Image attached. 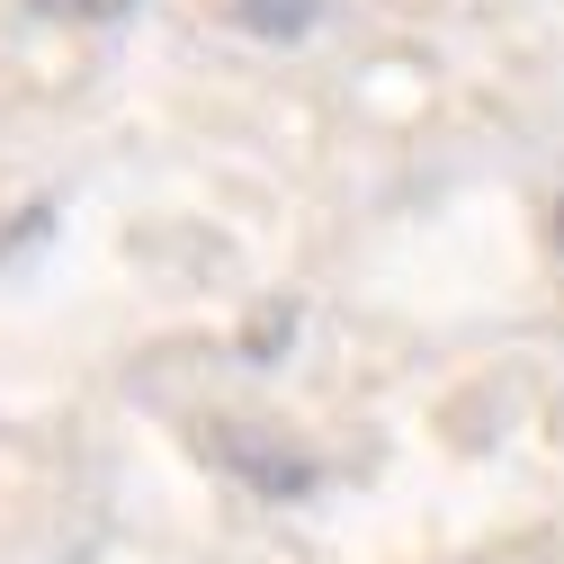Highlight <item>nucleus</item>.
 I'll use <instances>...</instances> for the list:
<instances>
[{"instance_id":"1","label":"nucleus","mask_w":564,"mask_h":564,"mask_svg":"<svg viewBox=\"0 0 564 564\" xmlns=\"http://www.w3.org/2000/svg\"><path fill=\"white\" fill-rule=\"evenodd\" d=\"M216 457L251 484V492H269V502H296V492H314V457H296V448H242L234 431H216Z\"/></svg>"},{"instance_id":"3","label":"nucleus","mask_w":564,"mask_h":564,"mask_svg":"<svg viewBox=\"0 0 564 564\" xmlns=\"http://www.w3.org/2000/svg\"><path fill=\"white\" fill-rule=\"evenodd\" d=\"M45 10H73V19H117V10H134V0H45Z\"/></svg>"},{"instance_id":"2","label":"nucleus","mask_w":564,"mask_h":564,"mask_svg":"<svg viewBox=\"0 0 564 564\" xmlns=\"http://www.w3.org/2000/svg\"><path fill=\"white\" fill-rule=\"evenodd\" d=\"M234 19L260 36H314L323 28V0H234Z\"/></svg>"}]
</instances>
